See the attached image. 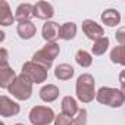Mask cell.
<instances>
[{
  "instance_id": "277c9868",
  "label": "cell",
  "mask_w": 125,
  "mask_h": 125,
  "mask_svg": "<svg viewBox=\"0 0 125 125\" xmlns=\"http://www.w3.org/2000/svg\"><path fill=\"white\" fill-rule=\"evenodd\" d=\"M9 94H12V97H15L16 100H28L31 96H32V83L24 75H18L16 80L12 83V85L8 88Z\"/></svg>"
},
{
  "instance_id": "44dd1931",
  "label": "cell",
  "mask_w": 125,
  "mask_h": 125,
  "mask_svg": "<svg viewBox=\"0 0 125 125\" xmlns=\"http://www.w3.org/2000/svg\"><path fill=\"white\" fill-rule=\"evenodd\" d=\"M75 60L81 68H88L93 63V56H91V53H88L85 50H78L75 54Z\"/></svg>"
},
{
  "instance_id": "8992f818",
  "label": "cell",
  "mask_w": 125,
  "mask_h": 125,
  "mask_svg": "<svg viewBox=\"0 0 125 125\" xmlns=\"http://www.w3.org/2000/svg\"><path fill=\"white\" fill-rule=\"evenodd\" d=\"M47 71L49 69H46L44 66L30 60V62H25L22 65V72L21 74H24L32 84H41L47 80V75H49Z\"/></svg>"
},
{
  "instance_id": "7402d4cb",
  "label": "cell",
  "mask_w": 125,
  "mask_h": 125,
  "mask_svg": "<svg viewBox=\"0 0 125 125\" xmlns=\"http://www.w3.org/2000/svg\"><path fill=\"white\" fill-rule=\"evenodd\" d=\"M107 47H109V38H107V37H103V38L94 41V44H93V47H91V53H93L94 56H102V54L106 53Z\"/></svg>"
},
{
  "instance_id": "7a4b0ae2",
  "label": "cell",
  "mask_w": 125,
  "mask_h": 125,
  "mask_svg": "<svg viewBox=\"0 0 125 125\" xmlns=\"http://www.w3.org/2000/svg\"><path fill=\"white\" fill-rule=\"evenodd\" d=\"M96 100L100 104L110 106V107H121L125 103V96L121 90L112 87H102L96 94Z\"/></svg>"
},
{
  "instance_id": "9a60e30c",
  "label": "cell",
  "mask_w": 125,
  "mask_h": 125,
  "mask_svg": "<svg viewBox=\"0 0 125 125\" xmlns=\"http://www.w3.org/2000/svg\"><path fill=\"white\" fill-rule=\"evenodd\" d=\"M15 22V16L12 15V10L8 5L6 0L0 2V25L2 27H9Z\"/></svg>"
},
{
  "instance_id": "cb8c5ba5",
  "label": "cell",
  "mask_w": 125,
  "mask_h": 125,
  "mask_svg": "<svg viewBox=\"0 0 125 125\" xmlns=\"http://www.w3.org/2000/svg\"><path fill=\"white\" fill-rule=\"evenodd\" d=\"M87 124V110L85 109H80L78 115L74 118L72 125H85Z\"/></svg>"
},
{
  "instance_id": "52a82bcc",
  "label": "cell",
  "mask_w": 125,
  "mask_h": 125,
  "mask_svg": "<svg viewBox=\"0 0 125 125\" xmlns=\"http://www.w3.org/2000/svg\"><path fill=\"white\" fill-rule=\"evenodd\" d=\"M83 32L85 34L87 38L93 40V41H97L100 38L104 37V30L102 25H99L96 21L93 19H85L83 21Z\"/></svg>"
},
{
  "instance_id": "3957f363",
  "label": "cell",
  "mask_w": 125,
  "mask_h": 125,
  "mask_svg": "<svg viewBox=\"0 0 125 125\" xmlns=\"http://www.w3.org/2000/svg\"><path fill=\"white\" fill-rule=\"evenodd\" d=\"M59 53H60V46L57 43H47L43 49L34 53L32 62L44 66L46 69H50L53 65V60L59 56Z\"/></svg>"
},
{
  "instance_id": "ffe728a7",
  "label": "cell",
  "mask_w": 125,
  "mask_h": 125,
  "mask_svg": "<svg viewBox=\"0 0 125 125\" xmlns=\"http://www.w3.org/2000/svg\"><path fill=\"white\" fill-rule=\"evenodd\" d=\"M110 60L113 63L125 66V46H116L110 50Z\"/></svg>"
},
{
  "instance_id": "4fadbf2b",
  "label": "cell",
  "mask_w": 125,
  "mask_h": 125,
  "mask_svg": "<svg viewBox=\"0 0 125 125\" xmlns=\"http://www.w3.org/2000/svg\"><path fill=\"white\" fill-rule=\"evenodd\" d=\"M60 107H62V113H65L66 116H71V118H74L80 112V107H78L77 100L74 97H71V96H65L63 99H62Z\"/></svg>"
},
{
  "instance_id": "d4e9b609",
  "label": "cell",
  "mask_w": 125,
  "mask_h": 125,
  "mask_svg": "<svg viewBox=\"0 0 125 125\" xmlns=\"http://www.w3.org/2000/svg\"><path fill=\"white\" fill-rule=\"evenodd\" d=\"M115 38L119 43V46H125V27L118 28V31L115 32Z\"/></svg>"
},
{
  "instance_id": "f1b7e54d",
  "label": "cell",
  "mask_w": 125,
  "mask_h": 125,
  "mask_svg": "<svg viewBox=\"0 0 125 125\" xmlns=\"http://www.w3.org/2000/svg\"><path fill=\"white\" fill-rule=\"evenodd\" d=\"M121 91L124 93V96H125V87H121Z\"/></svg>"
},
{
  "instance_id": "6da1fadb",
  "label": "cell",
  "mask_w": 125,
  "mask_h": 125,
  "mask_svg": "<svg viewBox=\"0 0 125 125\" xmlns=\"http://www.w3.org/2000/svg\"><path fill=\"white\" fill-rule=\"evenodd\" d=\"M75 94L77 99L83 103H90L96 99V81L91 74H81L77 78L75 84Z\"/></svg>"
},
{
  "instance_id": "8fae6325",
  "label": "cell",
  "mask_w": 125,
  "mask_h": 125,
  "mask_svg": "<svg viewBox=\"0 0 125 125\" xmlns=\"http://www.w3.org/2000/svg\"><path fill=\"white\" fill-rule=\"evenodd\" d=\"M16 77L18 75L9 65H0V87L2 88H9Z\"/></svg>"
},
{
  "instance_id": "4316f807",
  "label": "cell",
  "mask_w": 125,
  "mask_h": 125,
  "mask_svg": "<svg viewBox=\"0 0 125 125\" xmlns=\"http://www.w3.org/2000/svg\"><path fill=\"white\" fill-rule=\"evenodd\" d=\"M119 83H121V87H125V69L121 71L119 74Z\"/></svg>"
},
{
  "instance_id": "30bf717a",
  "label": "cell",
  "mask_w": 125,
  "mask_h": 125,
  "mask_svg": "<svg viewBox=\"0 0 125 125\" xmlns=\"http://www.w3.org/2000/svg\"><path fill=\"white\" fill-rule=\"evenodd\" d=\"M54 15V9L50 3L47 2H37L34 5V16L38 18V19H43V21H50Z\"/></svg>"
},
{
  "instance_id": "484cf974",
  "label": "cell",
  "mask_w": 125,
  "mask_h": 125,
  "mask_svg": "<svg viewBox=\"0 0 125 125\" xmlns=\"http://www.w3.org/2000/svg\"><path fill=\"white\" fill-rule=\"evenodd\" d=\"M2 65H8V52H6V49H2Z\"/></svg>"
},
{
  "instance_id": "ba28073f",
  "label": "cell",
  "mask_w": 125,
  "mask_h": 125,
  "mask_svg": "<svg viewBox=\"0 0 125 125\" xmlns=\"http://www.w3.org/2000/svg\"><path fill=\"white\" fill-rule=\"evenodd\" d=\"M19 112H21V106L16 102H13L8 96H2V97H0V115H2L3 118L15 116Z\"/></svg>"
},
{
  "instance_id": "d6986e66",
  "label": "cell",
  "mask_w": 125,
  "mask_h": 125,
  "mask_svg": "<svg viewBox=\"0 0 125 125\" xmlns=\"http://www.w3.org/2000/svg\"><path fill=\"white\" fill-rule=\"evenodd\" d=\"M77 35V24L75 22H65L63 25H60V38L65 41L74 40Z\"/></svg>"
},
{
  "instance_id": "4dcf8cb0",
  "label": "cell",
  "mask_w": 125,
  "mask_h": 125,
  "mask_svg": "<svg viewBox=\"0 0 125 125\" xmlns=\"http://www.w3.org/2000/svg\"><path fill=\"white\" fill-rule=\"evenodd\" d=\"M0 125H5V122H2V124H0Z\"/></svg>"
},
{
  "instance_id": "9c48e42d",
  "label": "cell",
  "mask_w": 125,
  "mask_h": 125,
  "mask_svg": "<svg viewBox=\"0 0 125 125\" xmlns=\"http://www.w3.org/2000/svg\"><path fill=\"white\" fill-rule=\"evenodd\" d=\"M41 35L47 43H56L57 38H60V27L54 21H47L41 28Z\"/></svg>"
},
{
  "instance_id": "603a6c76",
  "label": "cell",
  "mask_w": 125,
  "mask_h": 125,
  "mask_svg": "<svg viewBox=\"0 0 125 125\" xmlns=\"http://www.w3.org/2000/svg\"><path fill=\"white\" fill-rule=\"evenodd\" d=\"M72 122H74V118L66 116L65 113L56 115V119H54V125H72Z\"/></svg>"
},
{
  "instance_id": "5bb4252c",
  "label": "cell",
  "mask_w": 125,
  "mask_h": 125,
  "mask_svg": "<svg viewBox=\"0 0 125 125\" xmlns=\"http://www.w3.org/2000/svg\"><path fill=\"white\" fill-rule=\"evenodd\" d=\"M40 94V99L46 103H52L54 102L57 97H59V88L54 85V84H47V85H43L38 91Z\"/></svg>"
},
{
  "instance_id": "e0dca14e",
  "label": "cell",
  "mask_w": 125,
  "mask_h": 125,
  "mask_svg": "<svg viewBox=\"0 0 125 125\" xmlns=\"http://www.w3.org/2000/svg\"><path fill=\"white\" fill-rule=\"evenodd\" d=\"M74 72L75 71H74V68L71 65H68V63H60L54 69V77L57 80H60V81H68V80H71L74 77Z\"/></svg>"
},
{
  "instance_id": "2e32d148",
  "label": "cell",
  "mask_w": 125,
  "mask_h": 125,
  "mask_svg": "<svg viewBox=\"0 0 125 125\" xmlns=\"http://www.w3.org/2000/svg\"><path fill=\"white\" fill-rule=\"evenodd\" d=\"M16 32H18V35H19L22 40H30V38H32V37L35 35L37 28H35V25H34L31 21H28V22H21V24H18V27H16Z\"/></svg>"
},
{
  "instance_id": "f546056e",
  "label": "cell",
  "mask_w": 125,
  "mask_h": 125,
  "mask_svg": "<svg viewBox=\"0 0 125 125\" xmlns=\"http://www.w3.org/2000/svg\"><path fill=\"white\" fill-rule=\"evenodd\" d=\"M15 125H24V124H15Z\"/></svg>"
},
{
  "instance_id": "ac0fdd59",
  "label": "cell",
  "mask_w": 125,
  "mask_h": 125,
  "mask_svg": "<svg viewBox=\"0 0 125 125\" xmlns=\"http://www.w3.org/2000/svg\"><path fill=\"white\" fill-rule=\"evenodd\" d=\"M102 22L107 27H116L121 22V13L116 9H106L102 13Z\"/></svg>"
},
{
  "instance_id": "83f0119b",
  "label": "cell",
  "mask_w": 125,
  "mask_h": 125,
  "mask_svg": "<svg viewBox=\"0 0 125 125\" xmlns=\"http://www.w3.org/2000/svg\"><path fill=\"white\" fill-rule=\"evenodd\" d=\"M0 35H2V37H0V41H3L5 40V32H0Z\"/></svg>"
},
{
  "instance_id": "7c38bea8",
  "label": "cell",
  "mask_w": 125,
  "mask_h": 125,
  "mask_svg": "<svg viewBox=\"0 0 125 125\" xmlns=\"http://www.w3.org/2000/svg\"><path fill=\"white\" fill-rule=\"evenodd\" d=\"M34 16V6L30 3H21L16 8L15 12V19L21 24V22H28L31 21V18Z\"/></svg>"
},
{
  "instance_id": "5b68a950",
  "label": "cell",
  "mask_w": 125,
  "mask_h": 125,
  "mask_svg": "<svg viewBox=\"0 0 125 125\" xmlns=\"http://www.w3.org/2000/svg\"><path fill=\"white\" fill-rule=\"evenodd\" d=\"M28 119L32 125H49V124L54 122L56 115H54L53 109L49 106H34L30 110Z\"/></svg>"
}]
</instances>
